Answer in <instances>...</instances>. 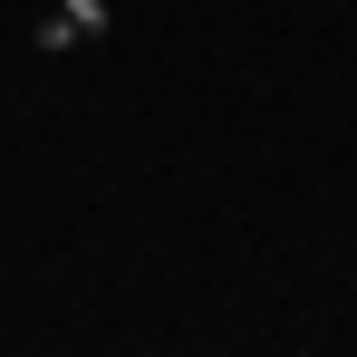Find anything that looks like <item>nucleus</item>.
<instances>
[{"mask_svg": "<svg viewBox=\"0 0 357 357\" xmlns=\"http://www.w3.org/2000/svg\"><path fill=\"white\" fill-rule=\"evenodd\" d=\"M87 39H107V0H59V10L39 20V49H49V59L87 49Z\"/></svg>", "mask_w": 357, "mask_h": 357, "instance_id": "obj_1", "label": "nucleus"}]
</instances>
